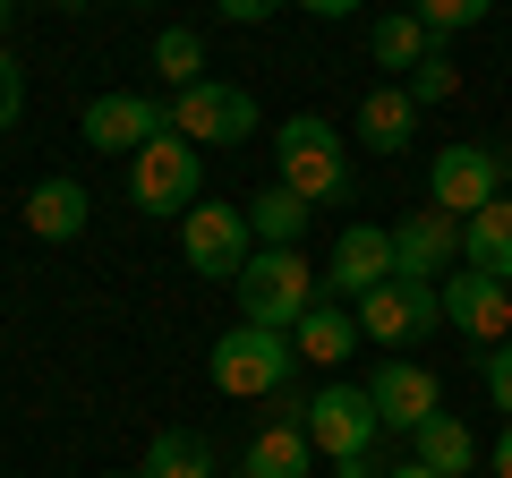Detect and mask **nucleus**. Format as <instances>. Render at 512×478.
Listing matches in <instances>:
<instances>
[{
    "instance_id": "0eeeda50",
    "label": "nucleus",
    "mask_w": 512,
    "mask_h": 478,
    "mask_svg": "<svg viewBox=\"0 0 512 478\" xmlns=\"http://www.w3.org/2000/svg\"><path fill=\"white\" fill-rule=\"evenodd\" d=\"M504 171H512V154H504V146H444L436 163H427V188H436V214H453V222L487 214V205L504 197Z\"/></svg>"
},
{
    "instance_id": "1a4fd4ad",
    "label": "nucleus",
    "mask_w": 512,
    "mask_h": 478,
    "mask_svg": "<svg viewBox=\"0 0 512 478\" xmlns=\"http://www.w3.org/2000/svg\"><path fill=\"white\" fill-rule=\"evenodd\" d=\"M299 427H308V444H316V453H333V461L376 453V436H384V419H376V402H367V385H325L308 410H299Z\"/></svg>"
},
{
    "instance_id": "423d86ee",
    "label": "nucleus",
    "mask_w": 512,
    "mask_h": 478,
    "mask_svg": "<svg viewBox=\"0 0 512 478\" xmlns=\"http://www.w3.org/2000/svg\"><path fill=\"white\" fill-rule=\"evenodd\" d=\"M197 188H205V154L171 129L128 163V197L146 205V214H197Z\"/></svg>"
},
{
    "instance_id": "7ed1b4c3",
    "label": "nucleus",
    "mask_w": 512,
    "mask_h": 478,
    "mask_svg": "<svg viewBox=\"0 0 512 478\" xmlns=\"http://www.w3.org/2000/svg\"><path fill=\"white\" fill-rule=\"evenodd\" d=\"M291 333H265V325H231L214 350H205V376H214L231 402H265V393L291 385Z\"/></svg>"
},
{
    "instance_id": "39448f33",
    "label": "nucleus",
    "mask_w": 512,
    "mask_h": 478,
    "mask_svg": "<svg viewBox=\"0 0 512 478\" xmlns=\"http://www.w3.org/2000/svg\"><path fill=\"white\" fill-rule=\"evenodd\" d=\"M171 137H188V146H248L256 137V94L248 86H222V77H205V86H188L180 103H171Z\"/></svg>"
},
{
    "instance_id": "c85d7f7f",
    "label": "nucleus",
    "mask_w": 512,
    "mask_h": 478,
    "mask_svg": "<svg viewBox=\"0 0 512 478\" xmlns=\"http://www.w3.org/2000/svg\"><path fill=\"white\" fill-rule=\"evenodd\" d=\"M222 18H231V26H265L274 9H265V0H222Z\"/></svg>"
},
{
    "instance_id": "393cba45",
    "label": "nucleus",
    "mask_w": 512,
    "mask_h": 478,
    "mask_svg": "<svg viewBox=\"0 0 512 478\" xmlns=\"http://www.w3.org/2000/svg\"><path fill=\"white\" fill-rule=\"evenodd\" d=\"M410 18L427 26V43H436V35H470V26H487V0H419Z\"/></svg>"
},
{
    "instance_id": "f3484780",
    "label": "nucleus",
    "mask_w": 512,
    "mask_h": 478,
    "mask_svg": "<svg viewBox=\"0 0 512 478\" xmlns=\"http://www.w3.org/2000/svg\"><path fill=\"white\" fill-rule=\"evenodd\" d=\"M410 137H419V103H410L402 86L359 94V146H367V154H402Z\"/></svg>"
},
{
    "instance_id": "f8f14e48",
    "label": "nucleus",
    "mask_w": 512,
    "mask_h": 478,
    "mask_svg": "<svg viewBox=\"0 0 512 478\" xmlns=\"http://www.w3.org/2000/svg\"><path fill=\"white\" fill-rule=\"evenodd\" d=\"M367 402H376L384 427H410V436H419V427L444 410V385L419 368V359H376V376H367Z\"/></svg>"
},
{
    "instance_id": "9b49d317",
    "label": "nucleus",
    "mask_w": 512,
    "mask_h": 478,
    "mask_svg": "<svg viewBox=\"0 0 512 478\" xmlns=\"http://www.w3.org/2000/svg\"><path fill=\"white\" fill-rule=\"evenodd\" d=\"M393 274H402V265H393V231H376V222H350V231L333 239V257H325V291H333V308H342V299L384 291Z\"/></svg>"
},
{
    "instance_id": "bb28decb",
    "label": "nucleus",
    "mask_w": 512,
    "mask_h": 478,
    "mask_svg": "<svg viewBox=\"0 0 512 478\" xmlns=\"http://www.w3.org/2000/svg\"><path fill=\"white\" fill-rule=\"evenodd\" d=\"M478 385L495 393V410H512V342H495V350H478Z\"/></svg>"
},
{
    "instance_id": "20e7f679",
    "label": "nucleus",
    "mask_w": 512,
    "mask_h": 478,
    "mask_svg": "<svg viewBox=\"0 0 512 478\" xmlns=\"http://www.w3.org/2000/svg\"><path fill=\"white\" fill-rule=\"evenodd\" d=\"M436 325H444V291H436V282L393 274L384 291L359 299V333H367V342H384L393 359H410V342H427Z\"/></svg>"
},
{
    "instance_id": "ddd939ff",
    "label": "nucleus",
    "mask_w": 512,
    "mask_h": 478,
    "mask_svg": "<svg viewBox=\"0 0 512 478\" xmlns=\"http://www.w3.org/2000/svg\"><path fill=\"white\" fill-rule=\"evenodd\" d=\"M444 325H461L470 333V342H512V291L495 274H470V265H461V274H444Z\"/></svg>"
},
{
    "instance_id": "a878e982",
    "label": "nucleus",
    "mask_w": 512,
    "mask_h": 478,
    "mask_svg": "<svg viewBox=\"0 0 512 478\" xmlns=\"http://www.w3.org/2000/svg\"><path fill=\"white\" fill-rule=\"evenodd\" d=\"M402 94H410V103H419V111H427V103H453V94H461V69H453V60H444V52H427L419 69L402 77Z\"/></svg>"
},
{
    "instance_id": "2f4dec72",
    "label": "nucleus",
    "mask_w": 512,
    "mask_h": 478,
    "mask_svg": "<svg viewBox=\"0 0 512 478\" xmlns=\"http://www.w3.org/2000/svg\"><path fill=\"white\" fill-rule=\"evenodd\" d=\"M384 478H436V470H427V461H402V470H384Z\"/></svg>"
},
{
    "instance_id": "412c9836",
    "label": "nucleus",
    "mask_w": 512,
    "mask_h": 478,
    "mask_svg": "<svg viewBox=\"0 0 512 478\" xmlns=\"http://www.w3.org/2000/svg\"><path fill=\"white\" fill-rule=\"evenodd\" d=\"M419 461H427L436 478H470V470H478V436L453 419V410H436V419L419 427Z\"/></svg>"
},
{
    "instance_id": "f03ea898",
    "label": "nucleus",
    "mask_w": 512,
    "mask_h": 478,
    "mask_svg": "<svg viewBox=\"0 0 512 478\" xmlns=\"http://www.w3.org/2000/svg\"><path fill=\"white\" fill-rule=\"evenodd\" d=\"M239 291V325H265V333H299V316L316 308V265L299 248H256L248 274L231 282Z\"/></svg>"
},
{
    "instance_id": "9d476101",
    "label": "nucleus",
    "mask_w": 512,
    "mask_h": 478,
    "mask_svg": "<svg viewBox=\"0 0 512 478\" xmlns=\"http://www.w3.org/2000/svg\"><path fill=\"white\" fill-rule=\"evenodd\" d=\"M163 129H171V103H154V94H94L86 103V146L128 154V163H137Z\"/></svg>"
},
{
    "instance_id": "6ab92c4d",
    "label": "nucleus",
    "mask_w": 512,
    "mask_h": 478,
    "mask_svg": "<svg viewBox=\"0 0 512 478\" xmlns=\"http://www.w3.org/2000/svg\"><path fill=\"white\" fill-rule=\"evenodd\" d=\"M26 231H35V239H77V231H86V188H77V180H35V197H26Z\"/></svg>"
},
{
    "instance_id": "c756f323",
    "label": "nucleus",
    "mask_w": 512,
    "mask_h": 478,
    "mask_svg": "<svg viewBox=\"0 0 512 478\" xmlns=\"http://www.w3.org/2000/svg\"><path fill=\"white\" fill-rule=\"evenodd\" d=\"M333 478H384V470H376V453H350V461H333Z\"/></svg>"
},
{
    "instance_id": "6e6552de",
    "label": "nucleus",
    "mask_w": 512,
    "mask_h": 478,
    "mask_svg": "<svg viewBox=\"0 0 512 478\" xmlns=\"http://www.w3.org/2000/svg\"><path fill=\"white\" fill-rule=\"evenodd\" d=\"M180 257L197 265L205 282H239L248 257H256L248 205H197V214H180Z\"/></svg>"
},
{
    "instance_id": "cd10ccee",
    "label": "nucleus",
    "mask_w": 512,
    "mask_h": 478,
    "mask_svg": "<svg viewBox=\"0 0 512 478\" xmlns=\"http://www.w3.org/2000/svg\"><path fill=\"white\" fill-rule=\"evenodd\" d=\"M18 111H26V69L0 52V129H18Z\"/></svg>"
},
{
    "instance_id": "b1692460",
    "label": "nucleus",
    "mask_w": 512,
    "mask_h": 478,
    "mask_svg": "<svg viewBox=\"0 0 512 478\" xmlns=\"http://www.w3.org/2000/svg\"><path fill=\"white\" fill-rule=\"evenodd\" d=\"M367 52H376V69H419V60L427 52H436V43H427V26L419 18H410V9H402V18H376V35H367Z\"/></svg>"
},
{
    "instance_id": "f257e3e1",
    "label": "nucleus",
    "mask_w": 512,
    "mask_h": 478,
    "mask_svg": "<svg viewBox=\"0 0 512 478\" xmlns=\"http://www.w3.org/2000/svg\"><path fill=\"white\" fill-rule=\"evenodd\" d=\"M274 163H282V188H291V197H308V205H342V197H350V137L333 129L325 111L282 120Z\"/></svg>"
},
{
    "instance_id": "5701e85b",
    "label": "nucleus",
    "mask_w": 512,
    "mask_h": 478,
    "mask_svg": "<svg viewBox=\"0 0 512 478\" xmlns=\"http://www.w3.org/2000/svg\"><path fill=\"white\" fill-rule=\"evenodd\" d=\"M154 77H163V86H205V35L197 26H163V35H154Z\"/></svg>"
},
{
    "instance_id": "dca6fc26",
    "label": "nucleus",
    "mask_w": 512,
    "mask_h": 478,
    "mask_svg": "<svg viewBox=\"0 0 512 478\" xmlns=\"http://www.w3.org/2000/svg\"><path fill=\"white\" fill-rule=\"evenodd\" d=\"M461 265H470V274H495L512 291V197H495L487 214L461 222Z\"/></svg>"
},
{
    "instance_id": "a211bd4d",
    "label": "nucleus",
    "mask_w": 512,
    "mask_h": 478,
    "mask_svg": "<svg viewBox=\"0 0 512 478\" xmlns=\"http://www.w3.org/2000/svg\"><path fill=\"white\" fill-rule=\"evenodd\" d=\"M291 350H299V359H316V368H342L350 350H359V316H350V308H333V299H316V308L299 316Z\"/></svg>"
},
{
    "instance_id": "72a5a7b5",
    "label": "nucleus",
    "mask_w": 512,
    "mask_h": 478,
    "mask_svg": "<svg viewBox=\"0 0 512 478\" xmlns=\"http://www.w3.org/2000/svg\"><path fill=\"white\" fill-rule=\"evenodd\" d=\"M0 26H9V9H0Z\"/></svg>"
},
{
    "instance_id": "2eb2a0df",
    "label": "nucleus",
    "mask_w": 512,
    "mask_h": 478,
    "mask_svg": "<svg viewBox=\"0 0 512 478\" xmlns=\"http://www.w3.org/2000/svg\"><path fill=\"white\" fill-rule=\"evenodd\" d=\"M308 427L299 419H274V427H256L248 453H239V478H308Z\"/></svg>"
},
{
    "instance_id": "4be33fe9",
    "label": "nucleus",
    "mask_w": 512,
    "mask_h": 478,
    "mask_svg": "<svg viewBox=\"0 0 512 478\" xmlns=\"http://www.w3.org/2000/svg\"><path fill=\"white\" fill-rule=\"evenodd\" d=\"M308 214H316V205L308 197H291V188H265V197H248V231L256 239H265V248H299V231H308Z\"/></svg>"
},
{
    "instance_id": "aec40b11",
    "label": "nucleus",
    "mask_w": 512,
    "mask_h": 478,
    "mask_svg": "<svg viewBox=\"0 0 512 478\" xmlns=\"http://www.w3.org/2000/svg\"><path fill=\"white\" fill-rule=\"evenodd\" d=\"M137 478H214V444L188 436V427H163L146 444V461H137Z\"/></svg>"
},
{
    "instance_id": "7c9ffc66",
    "label": "nucleus",
    "mask_w": 512,
    "mask_h": 478,
    "mask_svg": "<svg viewBox=\"0 0 512 478\" xmlns=\"http://www.w3.org/2000/svg\"><path fill=\"white\" fill-rule=\"evenodd\" d=\"M495 478H512V427L495 436Z\"/></svg>"
},
{
    "instance_id": "4468645a",
    "label": "nucleus",
    "mask_w": 512,
    "mask_h": 478,
    "mask_svg": "<svg viewBox=\"0 0 512 478\" xmlns=\"http://www.w3.org/2000/svg\"><path fill=\"white\" fill-rule=\"evenodd\" d=\"M461 257V222L453 214H436V205H419V214L393 231V265H402L410 282H427V274H444V265Z\"/></svg>"
},
{
    "instance_id": "473e14b6",
    "label": "nucleus",
    "mask_w": 512,
    "mask_h": 478,
    "mask_svg": "<svg viewBox=\"0 0 512 478\" xmlns=\"http://www.w3.org/2000/svg\"><path fill=\"white\" fill-rule=\"evenodd\" d=\"M103 478H137V470H103Z\"/></svg>"
}]
</instances>
